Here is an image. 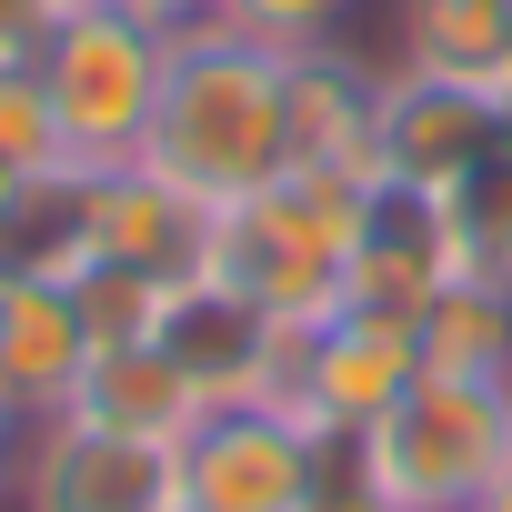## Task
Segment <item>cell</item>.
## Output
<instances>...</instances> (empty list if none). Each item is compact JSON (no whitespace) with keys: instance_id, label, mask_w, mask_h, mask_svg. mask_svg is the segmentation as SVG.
Segmentation results:
<instances>
[{"instance_id":"cell-1","label":"cell","mask_w":512,"mask_h":512,"mask_svg":"<svg viewBox=\"0 0 512 512\" xmlns=\"http://www.w3.org/2000/svg\"><path fill=\"white\" fill-rule=\"evenodd\" d=\"M151 171H171L181 191H201L211 211L251 201L282 181V51L241 41V31H181L171 71H161V111L141 141Z\"/></svg>"},{"instance_id":"cell-2","label":"cell","mask_w":512,"mask_h":512,"mask_svg":"<svg viewBox=\"0 0 512 512\" xmlns=\"http://www.w3.org/2000/svg\"><path fill=\"white\" fill-rule=\"evenodd\" d=\"M372 181H332V171H282L272 191H251L221 211L211 231V272L231 292H251L282 332H312L352 302V221H362Z\"/></svg>"},{"instance_id":"cell-3","label":"cell","mask_w":512,"mask_h":512,"mask_svg":"<svg viewBox=\"0 0 512 512\" xmlns=\"http://www.w3.org/2000/svg\"><path fill=\"white\" fill-rule=\"evenodd\" d=\"M372 492L392 512H462L502 462H512V382H442L422 372L372 432Z\"/></svg>"},{"instance_id":"cell-4","label":"cell","mask_w":512,"mask_h":512,"mask_svg":"<svg viewBox=\"0 0 512 512\" xmlns=\"http://www.w3.org/2000/svg\"><path fill=\"white\" fill-rule=\"evenodd\" d=\"M161 71H171V41L141 31L121 0H81V11L51 31L41 81H51V111H61V141H71L81 171L141 161L151 111H161Z\"/></svg>"},{"instance_id":"cell-5","label":"cell","mask_w":512,"mask_h":512,"mask_svg":"<svg viewBox=\"0 0 512 512\" xmlns=\"http://www.w3.org/2000/svg\"><path fill=\"white\" fill-rule=\"evenodd\" d=\"M11 512H181V452L171 442L101 432L81 412L21 422Z\"/></svg>"},{"instance_id":"cell-6","label":"cell","mask_w":512,"mask_h":512,"mask_svg":"<svg viewBox=\"0 0 512 512\" xmlns=\"http://www.w3.org/2000/svg\"><path fill=\"white\" fill-rule=\"evenodd\" d=\"M322 432L262 402H211L181 432V512H302L312 502Z\"/></svg>"},{"instance_id":"cell-7","label":"cell","mask_w":512,"mask_h":512,"mask_svg":"<svg viewBox=\"0 0 512 512\" xmlns=\"http://www.w3.org/2000/svg\"><path fill=\"white\" fill-rule=\"evenodd\" d=\"M412 382H422L412 322L342 302L332 322L292 332V352H282V392H272V402H282L292 422H312V432H372Z\"/></svg>"},{"instance_id":"cell-8","label":"cell","mask_w":512,"mask_h":512,"mask_svg":"<svg viewBox=\"0 0 512 512\" xmlns=\"http://www.w3.org/2000/svg\"><path fill=\"white\" fill-rule=\"evenodd\" d=\"M512 141V111L472 81H432V71H392L382 81V131H372V181L402 191H462L492 151Z\"/></svg>"},{"instance_id":"cell-9","label":"cell","mask_w":512,"mask_h":512,"mask_svg":"<svg viewBox=\"0 0 512 512\" xmlns=\"http://www.w3.org/2000/svg\"><path fill=\"white\" fill-rule=\"evenodd\" d=\"M151 342L181 362V382H191L201 402H262V392H282V352H292V332L251 302V292H231L221 272L171 282Z\"/></svg>"},{"instance_id":"cell-10","label":"cell","mask_w":512,"mask_h":512,"mask_svg":"<svg viewBox=\"0 0 512 512\" xmlns=\"http://www.w3.org/2000/svg\"><path fill=\"white\" fill-rule=\"evenodd\" d=\"M382 81H392V61H382V51H362V41H332V51H292V61H282V171L372 181Z\"/></svg>"},{"instance_id":"cell-11","label":"cell","mask_w":512,"mask_h":512,"mask_svg":"<svg viewBox=\"0 0 512 512\" xmlns=\"http://www.w3.org/2000/svg\"><path fill=\"white\" fill-rule=\"evenodd\" d=\"M442 282H462V231H452V201H442V191L372 181V191H362V221H352V302H362V312L412 322Z\"/></svg>"},{"instance_id":"cell-12","label":"cell","mask_w":512,"mask_h":512,"mask_svg":"<svg viewBox=\"0 0 512 512\" xmlns=\"http://www.w3.org/2000/svg\"><path fill=\"white\" fill-rule=\"evenodd\" d=\"M211 231H221V211L201 191H181L171 171H151V161L91 171V262H131L151 282H191V272H211Z\"/></svg>"},{"instance_id":"cell-13","label":"cell","mask_w":512,"mask_h":512,"mask_svg":"<svg viewBox=\"0 0 512 512\" xmlns=\"http://www.w3.org/2000/svg\"><path fill=\"white\" fill-rule=\"evenodd\" d=\"M81 372H91V332L71 312V282L0 272V412L51 422V412H71Z\"/></svg>"},{"instance_id":"cell-14","label":"cell","mask_w":512,"mask_h":512,"mask_svg":"<svg viewBox=\"0 0 512 512\" xmlns=\"http://www.w3.org/2000/svg\"><path fill=\"white\" fill-rule=\"evenodd\" d=\"M382 61L432 71V81H472L512 111V0H392Z\"/></svg>"},{"instance_id":"cell-15","label":"cell","mask_w":512,"mask_h":512,"mask_svg":"<svg viewBox=\"0 0 512 512\" xmlns=\"http://www.w3.org/2000/svg\"><path fill=\"white\" fill-rule=\"evenodd\" d=\"M71 412L101 422V432H131V442H171V452H181V432H191L211 402L181 382V362H171L161 342H111V352H91Z\"/></svg>"},{"instance_id":"cell-16","label":"cell","mask_w":512,"mask_h":512,"mask_svg":"<svg viewBox=\"0 0 512 512\" xmlns=\"http://www.w3.org/2000/svg\"><path fill=\"white\" fill-rule=\"evenodd\" d=\"M412 352L442 382H512V282H482V272L442 282L412 312Z\"/></svg>"},{"instance_id":"cell-17","label":"cell","mask_w":512,"mask_h":512,"mask_svg":"<svg viewBox=\"0 0 512 512\" xmlns=\"http://www.w3.org/2000/svg\"><path fill=\"white\" fill-rule=\"evenodd\" d=\"M91 262V171L61 161V171H31L21 201L0 211V272H41V282H71Z\"/></svg>"},{"instance_id":"cell-18","label":"cell","mask_w":512,"mask_h":512,"mask_svg":"<svg viewBox=\"0 0 512 512\" xmlns=\"http://www.w3.org/2000/svg\"><path fill=\"white\" fill-rule=\"evenodd\" d=\"M362 11L372 0H221V31L262 41V51H332V41H362Z\"/></svg>"},{"instance_id":"cell-19","label":"cell","mask_w":512,"mask_h":512,"mask_svg":"<svg viewBox=\"0 0 512 512\" xmlns=\"http://www.w3.org/2000/svg\"><path fill=\"white\" fill-rule=\"evenodd\" d=\"M161 292H171V282H151V272H131V262H81V272H71V312H81L91 352H111V342H151Z\"/></svg>"},{"instance_id":"cell-20","label":"cell","mask_w":512,"mask_h":512,"mask_svg":"<svg viewBox=\"0 0 512 512\" xmlns=\"http://www.w3.org/2000/svg\"><path fill=\"white\" fill-rule=\"evenodd\" d=\"M452 231H462V272L512 282V141L452 191Z\"/></svg>"},{"instance_id":"cell-21","label":"cell","mask_w":512,"mask_h":512,"mask_svg":"<svg viewBox=\"0 0 512 512\" xmlns=\"http://www.w3.org/2000/svg\"><path fill=\"white\" fill-rule=\"evenodd\" d=\"M0 161H11V171H61L71 161L41 61H0Z\"/></svg>"},{"instance_id":"cell-22","label":"cell","mask_w":512,"mask_h":512,"mask_svg":"<svg viewBox=\"0 0 512 512\" xmlns=\"http://www.w3.org/2000/svg\"><path fill=\"white\" fill-rule=\"evenodd\" d=\"M71 11H81V0H0V61H41Z\"/></svg>"},{"instance_id":"cell-23","label":"cell","mask_w":512,"mask_h":512,"mask_svg":"<svg viewBox=\"0 0 512 512\" xmlns=\"http://www.w3.org/2000/svg\"><path fill=\"white\" fill-rule=\"evenodd\" d=\"M121 11H131L141 31H161V41H181V31H211V21H221V0H121Z\"/></svg>"},{"instance_id":"cell-24","label":"cell","mask_w":512,"mask_h":512,"mask_svg":"<svg viewBox=\"0 0 512 512\" xmlns=\"http://www.w3.org/2000/svg\"><path fill=\"white\" fill-rule=\"evenodd\" d=\"M462 512H512V462H502V472H492V482H482V492H472Z\"/></svg>"},{"instance_id":"cell-25","label":"cell","mask_w":512,"mask_h":512,"mask_svg":"<svg viewBox=\"0 0 512 512\" xmlns=\"http://www.w3.org/2000/svg\"><path fill=\"white\" fill-rule=\"evenodd\" d=\"M11 472H21V422L0 412V502H11Z\"/></svg>"},{"instance_id":"cell-26","label":"cell","mask_w":512,"mask_h":512,"mask_svg":"<svg viewBox=\"0 0 512 512\" xmlns=\"http://www.w3.org/2000/svg\"><path fill=\"white\" fill-rule=\"evenodd\" d=\"M21 181H31V171H11V161H0V211H11V201H21Z\"/></svg>"}]
</instances>
